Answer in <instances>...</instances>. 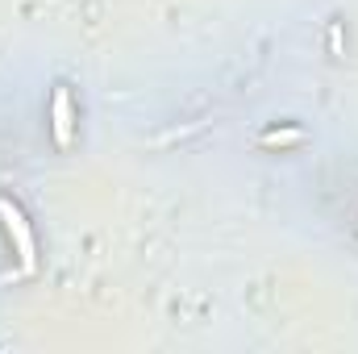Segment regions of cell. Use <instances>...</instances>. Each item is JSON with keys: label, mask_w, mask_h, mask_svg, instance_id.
Here are the masks:
<instances>
[{"label": "cell", "mask_w": 358, "mask_h": 354, "mask_svg": "<svg viewBox=\"0 0 358 354\" xmlns=\"http://www.w3.org/2000/svg\"><path fill=\"white\" fill-rule=\"evenodd\" d=\"M0 225H4V234L13 238V246H17L21 271H25V275H34V271H38V246H34V229H29L25 213H21V208L8 200V196H0Z\"/></svg>", "instance_id": "6da1fadb"}, {"label": "cell", "mask_w": 358, "mask_h": 354, "mask_svg": "<svg viewBox=\"0 0 358 354\" xmlns=\"http://www.w3.org/2000/svg\"><path fill=\"white\" fill-rule=\"evenodd\" d=\"M50 129H55V142L59 146H71V134H76V104H71V92L55 88L50 100Z\"/></svg>", "instance_id": "7a4b0ae2"}, {"label": "cell", "mask_w": 358, "mask_h": 354, "mask_svg": "<svg viewBox=\"0 0 358 354\" xmlns=\"http://www.w3.org/2000/svg\"><path fill=\"white\" fill-rule=\"evenodd\" d=\"M300 138H304L300 129H267L263 134V146H296Z\"/></svg>", "instance_id": "3957f363"}]
</instances>
